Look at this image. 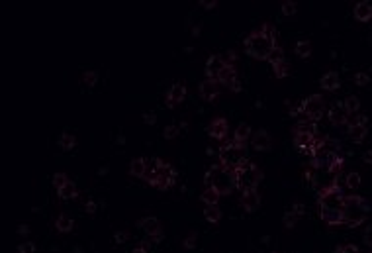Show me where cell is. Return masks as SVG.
Returning a JSON list of instances; mask_svg holds the SVG:
<instances>
[{
    "mask_svg": "<svg viewBox=\"0 0 372 253\" xmlns=\"http://www.w3.org/2000/svg\"><path fill=\"white\" fill-rule=\"evenodd\" d=\"M251 128L247 126V124H241V126H237L235 128V132H233V142L237 144V145H243L245 147V144L247 142H251Z\"/></svg>",
    "mask_w": 372,
    "mask_h": 253,
    "instance_id": "cell-23",
    "label": "cell"
},
{
    "mask_svg": "<svg viewBox=\"0 0 372 253\" xmlns=\"http://www.w3.org/2000/svg\"><path fill=\"white\" fill-rule=\"evenodd\" d=\"M272 71H274V75H276L278 79H284V77L288 75L290 67H288V63H286V61H282V63H278V65H272Z\"/></svg>",
    "mask_w": 372,
    "mask_h": 253,
    "instance_id": "cell-37",
    "label": "cell"
},
{
    "mask_svg": "<svg viewBox=\"0 0 372 253\" xmlns=\"http://www.w3.org/2000/svg\"><path fill=\"white\" fill-rule=\"evenodd\" d=\"M143 179L147 181L151 186H157V188H161V190H167V188H170V186L174 184L176 173H174V169L170 167L167 161L157 159V161H153L147 167V173H145Z\"/></svg>",
    "mask_w": 372,
    "mask_h": 253,
    "instance_id": "cell-6",
    "label": "cell"
},
{
    "mask_svg": "<svg viewBox=\"0 0 372 253\" xmlns=\"http://www.w3.org/2000/svg\"><path fill=\"white\" fill-rule=\"evenodd\" d=\"M309 157H311V167L327 171V173H337L339 169H343V163H345L337 144L329 138H317Z\"/></svg>",
    "mask_w": 372,
    "mask_h": 253,
    "instance_id": "cell-3",
    "label": "cell"
},
{
    "mask_svg": "<svg viewBox=\"0 0 372 253\" xmlns=\"http://www.w3.org/2000/svg\"><path fill=\"white\" fill-rule=\"evenodd\" d=\"M208 134H210L214 140L223 142V140L227 138V134H229V124H227V120L222 118V116L214 118V120L208 124Z\"/></svg>",
    "mask_w": 372,
    "mask_h": 253,
    "instance_id": "cell-12",
    "label": "cell"
},
{
    "mask_svg": "<svg viewBox=\"0 0 372 253\" xmlns=\"http://www.w3.org/2000/svg\"><path fill=\"white\" fill-rule=\"evenodd\" d=\"M59 198H63V200H71V198H74L76 194H78V190H76V184L74 182H69L65 188H61L59 192Z\"/></svg>",
    "mask_w": 372,
    "mask_h": 253,
    "instance_id": "cell-33",
    "label": "cell"
},
{
    "mask_svg": "<svg viewBox=\"0 0 372 253\" xmlns=\"http://www.w3.org/2000/svg\"><path fill=\"white\" fill-rule=\"evenodd\" d=\"M132 253H147V246H145V244H139L137 248L132 250Z\"/></svg>",
    "mask_w": 372,
    "mask_h": 253,
    "instance_id": "cell-47",
    "label": "cell"
},
{
    "mask_svg": "<svg viewBox=\"0 0 372 253\" xmlns=\"http://www.w3.org/2000/svg\"><path fill=\"white\" fill-rule=\"evenodd\" d=\"M184 98H186V86L182 83H174L167 92V106L176 108L180 102H184Z\"/></svg>",
    "mask_w": 372,
    "mask_h": 253,
    "instance_id": "cell-13",
    "label": "cell"
},
{
    "mask_svg": "<svg viewBox=\"0 0 372 253\" xmlns=\"http://www.w3.org/2000/svg\"><path fill=\"white\" fill-rule=\"evenodd\" d=\"M345 186H347L349 190H357V188L361 186V175L355 173V171L347 173V175H345Z\"/></svg>",
    "mask_w": 372,
    "mask_h": 253,
    "instance_id": "cell-31",
    "label": "cell"
},
{
    "mask_svg": "<svg viewBox=\"0 0 372 253\" xmlns=\"http://www.w3.org/2000/svg\"><path fill=\"white\" fill-rule=\"evenodd\" d=\"M325 98L321 94H309L304 102H302V114L305 116V120L311 122H319L325 116Z\"/></svg>",
    "mask_w": 372,
    "mask_h": 253,
    "instance_id": "cell-9",
    "label": "cell"
},
{
    "mask_svg": "<svg viewBox=\"0 0 372 253\" xmlns=\"http://www.w3.org/2000/svg\"><path fill=\"white\" fill-rule=\"evenodd\" d=\"M235 173V184L237 188L243 192V190H253L259 186V182L263 181V171L257 167L255 163L247 161L245 165H241L239 169L233 171Z\"/></svg>",
    "mask_w": 372,
    "mask_h": 253,
    "instance_id": "cell-8",
    "label": "cell"
},
{
    "mask_svg": "<svg viewBox=\"0 0 372 253\" xmlns=\"http://www.w3.org/2000/svg\"><path fill=\"white\" fill-rule=\"evenodd\" d=\"M292 212L298 214V216H302V214H304V204H302V202H296L294 208H292Z\"/></svg>",
    "mask_w": 372,
    "mask_h": 253,
    "instance_id": "cell-46",
    "label": "cell"
},
{
    "mask_svg": "<svg viewBox=\"0 0 372 253\" xmlns=\"http://www.w3.org/2000/svg\"><path fill=\"white\" fill-rule=\"evenodd\" d=\"M369 81H371V77H369L367 73H363V71L355 73V83L359 84V86H367V84H369Z\"/></svg>",
    "mask_w": 372,
    "mask_h": 253,
    "instance_id": "cell-43",
    "label": "cell"
},
{
    "mask_svg": "<svg viewBox=\"0 0 372 253\" xmlns=\"http://www.w3.org/2000/svg\"><path fill=\"white\" fill-rule=\"evenodd\" d=\"M96 81H98V73L96 71H84L82 73V83L86 86H94Z\"/></svg>",
    "mask_w": 372,
    "mask_h": 253,
    "instance_id": "cell-38",
    "label": "cell"
},
{
    "mask_svg": "<svg viewBox=\"0 0 372 253\" xmlns=\"http://www.w3.org/2000/svg\"><path fill=\"white\" fill-rule=\"evenodd\" d=\"M194 246H196V232H190V234L182 240V248H184V250H194Z\"/></svg>",
    "mask_w": 372,
    "mask_h": 253,
    "instance_id": "cell-40",
    "label": "cell"
},
{
    "mask_svg": "<svg viewBox=\"0 0 372 253\" xmlns=\"http://www.w3.org/2000/svg\"><path fill=\"white\" fill-rule=\"evenodd\" d=\"M220 192L216 190V188H212V186H206L204 190H202V194H200V200L204 202V206H218V202H220Z\"/></svg>",
    "mask_w": 372,
    "mask_h": 253,
    "instance_id": "cell-24",
    "label": "cell"
},
{
    "mask_svg": "<svg viewBox=\"0 0 372 253\" xmlns=\"http://www.w3.org/2000/svg\"><path fill=\"white\" fill-rule=\"evenodd\" d=\"M327 118L333 126H345L349 122V114L343 106V102H333L329 108H327Z\"/></svg>",
    "mask_w": 372,
    "mask_h": 253,
    "instance_id": "cell-11",
    "label": "cell"
},
{
    "mask_svg": "<svg viewBox=\"0 0 372 253\" xmlns=\"http://www.w3.org/2000/svg\"><path fill=\"white\" fill-rule=\"evenodd\" d=\"M296 55L298 57H302V59H307L309 55H311V41L309 39H300L296 43Z\"/></svg>",
    "mask_w": 372,
    "mask_h": 253,
    "instance_id": "cell-30",
    "label": "cell"
},
{
    "mask_svg": "<svg viewBox=\"0 0 372 253\" xmlns=\"http://www.w3.org/2000/svg\"><path fill=\"white\" fill-rule=\"evenodd\" d=\"M147 167H149V163L145 161V157H135V159H132V163H130V175H132V177H137V179H143L145 173H147Z\"/></svg>",
    "mask_w": 372,
    "mask_h": 253,
    "instance_id": "cell-22",
    "label": "cell"
},
{
    "mask_svg": "<svg viewBox=\"0 0 372 253\" xmlns=\"http://www.w3.org/2000/svg\"><path fill=\"white\" fill-rule=\"evenodd\" d=\"M69 182H71V181H69V177H67L65 173H55V175H53V186H55L57 192H59L61 188H65Z\"/></svg>",
    "mask_w": 372,
    "mask_h": 253,
    "instance_id": "cell-34",
    "label": "cell"
},
{
    "mask_svg": "<svg viewBox=\"0 0 372 253\" xmlns=\"http://www.w3.org/2000/svg\"><path fill=\"white\" fill-rule=\"evenodd\" d=\"M349 136L353 142L361 144L367 136V124H349Z\"/></svg>",
    "mask_w": 372,
    "mask_h": 253,
    "instance_id": "cell-26",
    "label": "cell"
},
{
    "mask_svg": "<svg viewBox=\"0 0 372 253\" xmlns=\"http://www.w3.org/2000/svg\"><path fill=\"white\" fill-rule=\"evenodd\" d=\"M298 218H300V216L294 214L292 210H290V212H286V214H284V228H288V230H290V228H294V226H296V222H298Z\"/></svg>",
    "mask_w": 372,
    "mask_h": 253,
    "instance_id": "cell-39",
    "label": "cell"
},
{
    "mask_svg": "<svg viewBox=\"0 0 372 253\" xmlns=\"http://www.w3.org/2000/svg\"><path fill=\"white\" fill-rule=\"evenodd\" d=\"M365 242H367L369 246H372V228H369V230L365 232Z\"/></svg>",
    "mask_w": 372,
    "mask_h": 253,
    "instance_id": "cell-48",
    "label": "cell"
},
{
    "mask_svg": "<svg viewBox=\"0 0 372 253\" xmlns=\"http://www.w3.org/2000/svg\"><path fill=\"white\" fill-rule=\"evenodd\" d=\"M163 136H165L167 140H174V138L178 136V128H176V126H167L165 132H163Z\"/></svg>",
    "mask_w": 372,
    "mask_h": 253,
    "instance_id": "cell-44",
    "label": "cell"
},
{
    "mask_svg": "<svg viewBox=\"0 0 372 253\" xmlns=\"http://www.w3.org/2000/svg\"><path fill=\"white\" fill-rule=\"evenodd\" d=\"M126 238H128V234H126V232H122V234L118 232V234H116V242H118V244H120V242H126Z\"/></svg>",
    "mask_w": 372,
    "mask_h": 253,
    "instance_id": "cell-49",
    "label": "cell"
},
{
    "mask_svg": "<svg viewBox=\"0 0 372 253\" xmlns=\"http://www.w3.org/2000/svg\"><path fill=\"white\" fill-rule=\"evenodd\" d=\"M272 253H278V252H272Z\"/></svg>",
    "mask_w": 372,
    "mask_h": 253,
    "instance_id": "cell-53",
    "label": "cell"
},
{
    "mask_svg": "<svg viewBox=\"0 0 372 253\" xmlns=\"http://www.w3.org/2000/svg\"><path fill=\"white\" fill-rule=\"evenodd\" d=\"M143 120H145L147 124H155V120H157V118H155V114H145V116H143Z\"/></svg>",
    "mask_w": 372,
    "mask_h": 253,
    "instance_id": "cell-50",
    "label": "cell"
},
{
    "mask_svg": "<svg viewBox=\"0 0 372 253\" xmlns=\"http://www.w3.org/2000/svg\"><path fill=\"white\" fill-rule=\"evenodd\" d=\"M343 106H345V110H347L349 116H355V114H359V110H361V100H359L357 96H347V98L343 100Z\"/></svg>",
    "mask_w": 372,
    "mask_h": 253,
    "instance_id": "cell-28",
    "label": "cell"
},
{
    "mask_svg": "<svg viewBox=\"0 0 372 253\" xmlns=\"http://www.w3.org/2000/svg\"><path fill=\"white\" fill-rule=\"evenodd\" d=\"M55 228H57L61 234H69V232H73V228H74L73 218L67 216V214H59L57 220H55Z\"/></svg>",
    "mask_w": 372,
    "mask_h": 253,
    "instance_id": "cell-25",
    "label": "cell"
},
{
    "mask_svg": "<svg viewBox=\"0 0 372 253\" xmlns=\"http://www.w3.org/2000/svg\"><path fill=\"white\" fill-rule=\"evenodd\" d=\"M139 226L143 228V232L147 234L151 240H161V236H163V226H161V222H159L157 218L147 216V218H143V220L139 222Z\"/></svg>",
    "mask_w": 372,
    "mask_h": 253,
    "instance_id": "cell-18",
    "label": "cell"
},
{
    "mask_svg": "<svg viewBox=\"0 0 372 253\" xmlns=\"http://www.w3.org/2000/svg\"><path fill=\"white\" fill-rule=\"evenodd\" d=\"M276 30L271 22H265L263 26H259L257 30H253L247 37H245V51L255 57V59H269V55L272 53V49L276 47Z\"/></svg>",
    "mask_w": 372,
    "mask_h": 253,
    "instance_id": "cell-2",
    "label": "cell"
},
{
    "mask_svg": "<svg viewBox=\"0 0 372 253\" xmlns=\"http://www.w3.org/2000/svg\"><path fill=\"white\" fill-rule=\"evenodd\" d=\"M59 145H61L65 151H69V149H73L74 145H76V138H74L73 134H69V132H63L61 138H59Z\"/></svg>",
    "mask_w": 372,
    "mask_h": 253,
    "instance_id": "cell-32",
    "label": "cell"
},
{
    "mask_svg": "<svg viewBox=\"0 0 372 253\" xmlns=\"http://www.w3.org/2000/svg\"><path fill=\"white\" fill-rule=\"evenodd\" d=\"M259 204H261V194H259L257 188H253V190H243V192H241V206H243L247 212L257 210Z\"/></svg>",
    "mask_w": 372,
    "mask_h": 253,
    "instance_id": "cell-19",
    "label": "cell"
},
{
    "mask_svg": "<svg viewBox=\"0 0 372 253\" xmlns=\"http://www.w3.org/2000/svg\"><path fill=\"white\" fill-rule=\"evenodd\" d=\"M298 10L296 2H292V0H284L282 4H280V12L284 14V16H294Z\"/></svg>",
    "mask_w": 372,
    "mask_h": 253,
    "instance_id": "cell-36",
    "label": "cell"
},
{
    "mask_svg": "<svg viewBox=\"0 0 372 253\" xmlns=\"http://www.w3.org/2000/svg\"><path fill=\"white\" fill-rule=\"evenodd\" d=\"M294 132H300V134H313V136H317V128H315V122H311V120H302V122H298L296 128H294Z\"/></svg>",
    "mask_w": 372,
    "mask_h": 253,
    "instance_id": "cell-29",
    "label": "cell"
},
{
    "mask_svg": "<svg viewBox=\"0 0 372 253\" xmlns=\"http://www.w3.org/2000/svg\"><path fill=\"white\" fill-rule=\"evenodd\" d=\"M315 142H317V136H313V134H300V132H294V145H296L302 153H307V155H309L311 149H313V145H315Z\"/></svg>",
    "mask_w": 372,
    "mask_h": 253,
    "instance_id": "cell-16",
    "label": "cell"
},
{
    "mask_svg": "<svg viewBox=\"0 0 372 253\" xmlns=\"http://www.w3.org/2000/svg\"><path fill=\"white\" fill-rule=\"evenodd\" d=\"M345 198H347V194L341 190V186L337 182H331V184H327L319 190L317 210H319V218L327 226H341L343 224Z\"/></svg>",
    "mask_w": 372,
    "mask_h": 253,
    "instance_id": "cell-1",
    "label": "cell"
},
{
    "mask_svg": "<svg viewBox=\"0 0 372 253\" xmlns=\"http://www.w3.org/2000/svg\"><path fill=\"white\" fill-rule=\"evenodd\" d=\"M271 65H278V63H282L284 61V51H282V47L280 45H276L274 49H272V53L269 55V59H267Z\"/></svg>",
    "mask_w": 372,
    "mask_h": 253,
    "instance_id": "cell-35",
    "label": "cell"
},
{
    "mask_svg": "<svg viewBox=\"0 0 372 253\" xmlns=\"http://www.w3.org/2000/svg\"><path fill=\"white\" fill-rule=\"evenodd\" d=\"M18 253H35L34 242H22V244L18 246Z\"/></svg>",
    "mask_w": 372,
    "mask_h": 253,
    "instance_id": "cell-42",
    "label": "cell"
},
{
    "mask_svg": "<svg viewBox=\"0 0 372 253\" xmlns=\"http://www.w3.org/2000/svg\"><path fill=\"white\" fill-rule=\"evenodd\" d=\"M335 253H361V252H359V248L355 244H343V246H339L335 250Z\"/></svg>",
    "mask_w": 372,
    "mask_h": 253,
    "instance_id": "cell-41",
    "label": "cell"
},
{
    "mask_svg": "<svg viewBox=\"0 0 372 253\" xmlns=\"http://www.w3.org/2000/svg\"><path fill=\"white\" fill-rule=\"evenodd\" d=\"M200 6L206 8V10H212V8L218 6V2H216V0H200Z\"/></svg>",
    "mask_w": 372,
    "mask_h": 253,
    "instance_id": "cell-45",
    "label": "cell"
},
{
    "mask_svg": "<svg viewBox=\"0 0 372 253\" xmlns=\"http://www.w3.org/2000/svg\"><path fill=\"white\" fill-rule=\"evenodd\" d=\"M86 212H90V214L94 212V202H92V200H88V202H86Z\"/></svg>",
    "mask_w": 372,
    "mask_h": 253,
    "instance_id": "cell-51",
    "label": "cell"
},
{
    "mask_svg": "<svg viewBox=\"0 0 372 253\" xmlns=\"http://www.w3.org/2000/svg\"><path fill=\"white\" fill-rule=\"evenodd\" d=\"M227 65V61L223 59L222 55H210L206 61V79H218L220 71Z\"/></svg>",
    "mask_w": 372,
    "mask_h": 253,
    "instance_id": "cell-17",
    "label": "cell"
},
{
    "mask_svg": "<svg viewBox=\"0 0 372 253\" xmlns=\"http://www.w3.org/2000/svg\"><path fill=\"white\" fill-rule=\"evenodd\" d=\"M198 92H200V96H202L204 100H208V102L218 100V96H220V83L214 81V79H206V81L200 83Z\"/></svg>",
    "mask_w": 372,
    "mask_h": 253,
    "instance_id": "cell-14",
    "label": "cell"
},
{
    "mask_svg": "<svg viewBox=\"0 0 372 253\" xmlns=\"http://www.w3.org/2000/svg\"><path fill=\"white\" fill-rule=\"evenodd\" d=\"M367 163H371L372 165V153H367Z\"/></svg>",
    "mask_w": 372,
    "mask_h": 253,
    "instance_id": "cell-52",
    "label": "cell"
},
{
    "mask_svg": "<svg viewBox=\"0 0 372 253\" xmlns=\"http://www.w3.org/2000/svg\"><path fill=\"white\" fill-rule=\"evenodd\" d=\"M204 184L216 188L222 196L231 194L233 188H237V184H235V173L222 167V165H212V167L208 169V173L204 177Z\"/></svg>",
    "mask_w": 372,
    "mask_h": 253,
    "instance_id": "cell-5",
    "label": "cell"
},
{
    "mask_svg": "<svg viewBox=\"0 0 372 253\" xmlns=\"http://www.w3.org/2000/svg\"><path fill=\"white\" fill-rule=\"evenodd\" d=\"M218 159H220V165L229 171H235L241 165L247 163V153H245V147L243 145H237L233 140L223 144L220 147V153H218Z\"/></svg>",
    "mask_w": 372,
    "mask_h": 253,
    "instance_id": "cell-7",
    "label": "cell"
},
{
    "mask_svg": "<svg viewBox=\"0 0 372 253\" xmlns=\"http://www.w3.org/2000/svg\"><path fill=\"white\" fill-rule=\"evenodd\" d=\"M204 218H206V222H210V224H220V220H222V210H220V206H206L204 208Z\"/></svg>",
    "mask_w": 372,
    "mask_h": 253,
    "instance_id": "cell-27",
    "label": "cell"
},
{
    "mask_svg": "<svg viewBox=\"0 0 372 253\" xmlns=\"http://www.w3.org/2000/svg\"><path fill=\"white\" fill-rule=\"evenodd\" d=\"M319 84H321V88H323L325 92H335V90H339V86H341V77H339L337 71H327V73L321 77Z\"/></svg>",
    "mask_w": 372,
    "mask_h": 253,
    "instance_id": "cell-20",
    "label": "cell"
},
{
    "mask_svg": "<svg viewBox=\"0 0 372 253\" xmlns=\"http://www.w3.org/2000/svg\"><path fill=\"white\" fill-rule=\"evenodd\" d=\"M216 81H218L220 84H223V86H227V88H229V90H233V92H237V90L241 88L239 79H237V69H235V65H233V63H227V65L223 67Z\"/></svg>",
    "mask_w": 372,
    "mask_h": 253,
    "instance_id": "cell-10",
    "label": "cell"
},
{
    "mask_svg": "<svg viewBox=\"0 0 372 253\" xmlns=\"http://www.w3.org/2000/svg\"><path fill=\"white\" fill-rule=\"evenodd\" d=\"M251 145L255 151H269L271 145H272V138L267 130H259L251 136Z\"/></svg>",
    "mask_w": 372,
    "mask_h": 253,
    "instance_id": "cell-15",
    "label": "cell"
},
{
    "mask_svg": "<svg viewBox=\"0 0 372 253\" xmlns=\"http://www.w3.org/2000/svg\"><path fill=\"white\" fill-rule=\"evenodd\" d=\"M369 218V202L359 194H349L345 198V212H343V226L357 228L365 224Z\"/></svg>",
    "mask_w": 372,
    "mask_h": 253,
    "instance_id": "cell-4",
    "label": "cell"
},
{
    "mask_svg": "<svg viewBox=\"0 0 372 253\" xmlns=\"http://www.w3.org/2000/svg\"><path fill=\"white\" fill-rule=\"evenodd\" d=\"M353 14L359 22H371L372 20V4L363 0V2H357L355 8H353Z\"/></svg>",
    "mask_w": 372,
    "mask_h": 253,
    "instance_id": "cell-21",
    "label": "cell"
}]
</instances>
